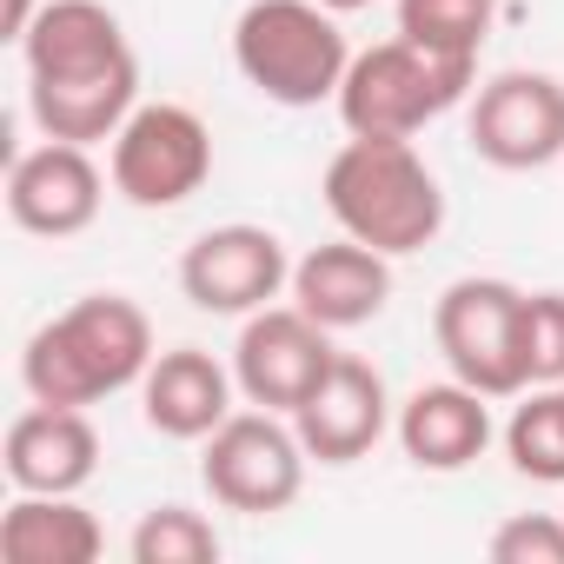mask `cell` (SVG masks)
Returning a JSON list of instances; mask_svg holds the SVG:
<instances>
[{
    "label": "cell",
    "mask_w": 564,
    "mask_h": 564,
    "mask_svg": "<svg viewBox=\"0 0 564 564\" xmlns=\"http://www.w3.org/2000/svg\"><path fill=\"white\" fill-rule=\"evenodd\" d=\"M28 54V113L47 140H113L140 107V61L120 34V14L100 0H47L21 41Z\"/></svg>",
    "instance_id": "obj_1"
},
{
    "label": "cell",
    "mask_w": 564,
    "mask_h": 564,
    "mask_svg": "<svg viewBox=\"0 0 564 564\" xmlns=\"http://www.w3.org/2000/svg\"><path fill=\"white\" fill-rule=\"evenodd\" d=\"M153 326L127 293H87L67 313H54L21 346V386L41 405H100L147 379L153 366Z\"/></svg>",
    "instance_id": "obj_2"
},
{
    "label": "cell",
    "mask_w": 564,
    "mask_h": 564,
    "mask_svg": "<svg viewBox=\"0 0 564 564\" xmlns=\"http://www.w3.org/2000/svg\"><path fill=\"white\" fill-rule=\"evenodd\" d=\"M326 213L339 219V232L379 246L386 259H405V252H425L438 239L445 193L412 140L352 133L326 160Z\"/></svg>",
    "instance_id": "obj_3"
},
{
    "label": "cell",
    "mask_w": 564,
    "mask_h": 564,
    "mask_svg": "<svg viewBox=\"0 0 564 564\" xmlns=\"http://www.w3.org/2000/svg\"><path fill=\"white\" fill-rule=\"evenodd\" d=\"M232 67L272 107H319L339 100L352 47L319 0H246L232 21Z\"/></svg>",
    "instance_id": "obj_4"
},
{
    "label": "cell",
    "mask_w": 564,
    "mask_h": 564,
    "mask_svg": "<svg viewBox=\"0 0 564 564\" xmlns=\"http://www.w3.org/2000/svg\"><path fill=\"white\" fill-rule=\"evenodd\" d=\"M478 80V61L465 54H438L419 41H379L366 54H352L346 80H339V120L346 133H372V140H412L419 127H432L438 113H452Z\"/></svg>",
    "instance_id": "obj_5"
},
{
    "label": "cell",
    "mask_w": 564,
    "mask_h": 564,
    "mask_svg": "<svg viewBox=\"0 0 564 564\" xmlns=\"http://www.w3.org/2000/svg\"><path fill=\"white\" fill-rule=\"evenodd\" d=\"M306 438L300 425H279V412H232L206 452H199V478L206 498L246 518H272V511H293L306 491Z\"/></svg>",
    "instance_id": "obj_6"
},
{
    "label": "cell",
    "mask_w": 564,
    "mask_h": 564,
    "mask_svg": "<svg viewBox=\"0 0 564 564\" xmlns=\"http://www.w3.org/2000/svg\"><path fill=\"white\" fill-rule=\"evenodd\" d=\"M518 319H524V293L511 279H452L432 306V339H438L452 379H465L485 399H518L531 386Z\"/></svg>",
    "instance_id": "obj_7"
},
{
    "label": "cell",
    "mask_w": 564,
    "mask_h": 564,
    "mask_svg": "<svg viewBox=\"0 0 564 564\" xmlns=\"http://www.w3.org/2000/svg\"><path fill=\"white\" fill-rule=\"evenodd\" d=\"M213 180V133L180 100H140L113 133V193L140 213L186 206Z\"/></svg>",
    "instance_id": "obj_8"
},
{
    "label": "cell",
    "mask_w": 564,
    "mask_h": 564,
    "mask_svg": "<svg viewBox=\"0 0 564 564\" xmlns=\"http://www.w3.org/2000/svg\"><path fill=\"white\" fill-rule=\"evenodd\" d=\"M471 153L498 173H538L564 153V80L538 67H505L471 87Z\"/></svg>",
    "instance_id": "obj_9"
},
{
    "label": "cell",
    "mask_w": 564,
    "mask_h": 564,
    "mask_svg": "<svg viewBox=\"0 0 564 564\" xmlns=\"http://www.w3.org/2000/svg\"><path fill=\"white\" fill-rule=\"evenodd\" d=\"M286 286H293V259H286V239L272 226L232 219V226L199 232L180 252V293L219 319H246V313L272 306Z\"/></svg>",
    "instance_id": "obj_10"
},
{
    "label": "cell",
    "mask_w": 564,
    "mask_h": 564,
    "mask_svg": "<svg viewBox=\"0 0 564 564\" xmlns=\"http://www.w3.org/2000/svg\"><path fill=\"white\" fill-rule=\"evenodd\" d=\"M333 333L313 319V313H300V306H259V313H246V326H239V346H232V379H239V392L252 399V405H265V412H300L306 405V392L333 372Z\"/></svg>",
    "instance_id": "obj_11"
},
{
    "label": "cell",
    "mask_w": 564,
    "mask_h": 564,
    "mask_svg": "<svg viewBox=\"0 0 564 564\" xmlns=\"http://www.w3.org/2000/svg\"><path fill=\"white\" fill-rule=\"evenodd\" d=\"M100 199H107V180H100L94 153L74 140H41L34 153H21L8 166V213L34 239L87 232L100 219Z\"/></svg>",
    "instance_id": "obj_12"
},
{
    "label": "cell",
    "mask_w": 564,
    "mask_h": 564,
    "mask_svg": "<svg viewBox=\"0 0 564 564\" xmlns=\"http://www.w3.org/2000/svg\"><path fill=\"white\" fill-rule=\"evenodd\" d=\"M293 425H300V438H306V452L319 465H359L386 438V425H392V392H386V379L366 359L339 352L333 372L293 412Z\"/></svg>",
    "instance_id": "obj_13"
},
{
    "label": "cell",
    "mask_w": 564,
    "mask_h": 564,
    "mask_svg": "<svg viewBox=\"0 0 564 564\" xmlns=\"http://www.w3.org/2000/svg\"><path fill=\"white\" fill-rule=\"evenodd\" d=\"M392 300V259L352 232L313 246L306 259H293V306L313 313L326 333H352L372 326Z\"/></svg>",
    "instance_id": "obj_14"
},
{
    "label": "cell",
    "mask_w": 564,
    "mask_h": 564,
    "mask_svg": "<svg viewBox=\"0 0 564 564\" xmlns=\"http://www.w3.org/2000/svg\"><path fill=\"white\" fill-rule=\"evenodd\" d=\"M0 465H8L14 491H80L100 471V432L87 425L80 405H41L34 399L8 425Z\"/></svg>",
    "instance_id": "obj_15"
},
{
    "label": "cell",
    "mask_w": 564,
    "mask_h": 564,
    "mask_svg": "<svg viewBox=\"0 0 564 564\" xmlns=\"http://www.w3.org/2000/svg\"><path fill=\"white\" fill-rule=\"evenodd\" d=\"M232 372L199 352V346H173L147 366L140 379V412L160 438H180V445H206L226 419H232Z\"/></svg>",
    "instance_id": "obj_16"
},
{
    "label": "cell",
    "mask_w": 564,
    "mask_h": 564,
    "mask_svg": "<svg viewBox=\"0 0 564 564\" xmlns=\"http://www.w3.org/2000/svg\"><path fill=\"white\" fill-rule=\"evenodd\" d=\"M399 445L419 471H465L471 458H485L491 445V399L471 392L465 379H445V386H419L405 405H399Z\"/></svg>",
    "instance_id": "obj_17"
},
{
    "label": "cell",
    "mask_w": 564,
    "mask_h": 564,
    "mask_svg": "<svg viewBox=\"0 0 564 564\" xmlns=\"http://www.w3.org/2000/svg\"><path fill=\"white\" fill-rule=\"evenodd\" d=\"M100 544V518L74 491H21L0 511V557L8 564H94Z\"/></svg>",
    "instance_id": "obj_18"
},
{
    "label": "cell",
    "mask_w": 564,
    "mask_h": 564,
    "mask_svg": "<svg viewBox=\"0 0 564 564\" xmlns=\"http://www.w3.org/2000/svg\"><path fill=\"white\" fill-rule=\"evenodd\" d=\"M505 458L531 485H564V399H557V386H538L505 419Z\"/></svg>",
    "instance_id": "obj_19"
},
{
    "label": "cell",
    "mask_w": 564,
    "mask_h": 564,
    "mask_svg": "<svg viewBox=\"0 0 564 564\" xmlns=\"http://www.w3.org/2000/svg\"><path fill=\"white\" fill-rule=\"evenodd\" d=\"M498 21V0H399V34L438 54H465L478 61L485 34Z\"/></svg>",
    "instance_id": "obj_20"
},
{
    "label": "cell",
    "mask_w": 564,
    "mask_h": 564,
    "mask_svg": "<svg viewBox=\"0 0 564 564\" xmlns=\"http://www.w3.org/2000/svg\"><path fill=\"white\" fill-rule=\"evenodd\" d=\"M133 564H213L219 557V531L193 511V505H153L133 538H127Z\"/></svg>",
    "instance_id": "obj_21"
},
{
    "label": "cell",
    "mask_w": 564,
    "mask_h": 564,
    "mask_svg": "<svg viewBox=\"0 0 564 564\" xmlns=\"http://www.w3.org/2000/svg\"><path fill=\"white\" fill-rule=\"evenodd\" d=\"M518 346L531 386H564V293H524Z\"/></svg>",
    "instance_id": "obj_22"
},
{
    "label": "cell",
    "mask_w": 564,
    "mask_h": 564,
    "mask_svg": "<svg viewBox=\"0 0 564 564\" xmlns=\"http://www.w3.org/2000/svg\"><path fill=\"white\" fill-rule=\"evenodd\" d=\"M491 564H564V511H524L491 531Z\"/></svg>",
    "instance_id": "obj_23"
},
{
    "label": "cell",
    "mask_w": 564,
    "mask_h": 564,
    "mask_svg": "<svg viewBox=\"0 0 564 564\" xmlns=\"http://www.w3.org/2000/svg\"><path fill=\"white\" fill-rule=\"evenodd\" d=\"M41 8H47V0H8V21H0V28H8V41H28V28L41 21Z\"/></svg>",
    "instance_id": "obj_24"
},
{
    "label": "cell",
    "mask_w": 564,
    "mask_h": 564,
    "mask_svg": "<svg viewBox=\"0 0 564 564\" xmlns=\"http://www.w3.org/2000/svg\"><path fill=\"white\" fill-rule=\"evenodd\" d=\"M319 8H333V14H352V8H372V0H319Z\"/></svg>",
    "instance_id": "obj_25"
},
{
    "label": "cell",
    "mask_w": 564,
    "mask_h": 564,
    "mask_svg": "<svg viewBox=\"0 0 564 564\" xmlns=\"http://www.w3.org/2000/svg\"><path fill=\"white\" fill-rule=\"evenodd\" d=\"M557 399H564V386H557Z\"/></svg>",
    "instance_id": "obj_26"
}]
</instances>
